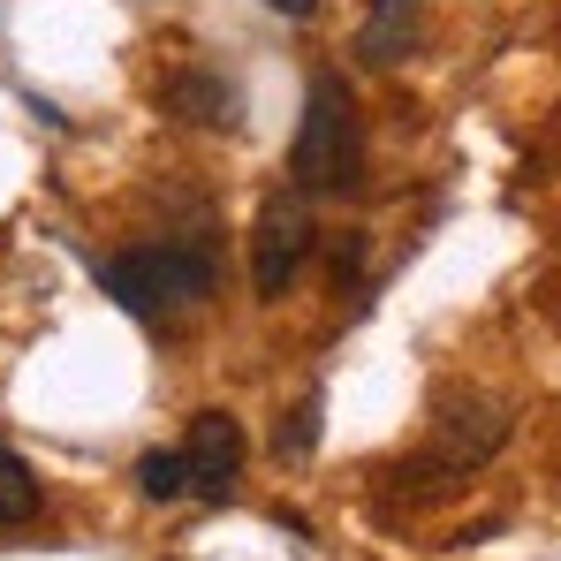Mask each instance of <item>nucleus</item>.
<instances>
[{
  "label": "nucleus",
  "mask_w": 561,
  "mask_h": 561,
  "mask_svg": "<svg viewBox=\"0 0 561 561\" xmlns=\"http://www.w3.org/2000/svg\"><path fill=\"white\" fill-rule=\"evenodd\" d=\"M266 8H274V15H288V23H311V15H319V0H266Z\"/></svg>",
  "instance_id": "nucleus-11"
},
{
  "label": "nucleus",
  "mask_w": 561,
  "mask_h": 561,
  "mask_svg": "<svg viewBox=\"0 0 561 561\" xmlns=\"http://www.w3.org/2000/svg\"><path fill=\"white\" fill-rule=\"evenodd\" d=\"M137 493H145V501H183V493H190L183 448H152V456H137Z\"/></svg>",
  "instance_id": "nucleus-8"
},
{
  "label": "nucleus",
  "mask_w": 561,
  "mask_h": 561,
  "mask_svg": "<svg viewBox=\"0 0 561 561\" xmlns=\"http://www.w3.org/2000/svg\"><path fill=\"white\" fill-rule=\"evenodd\" d=\"M99 288H106L122 311L175 327V319H190V311H205V296H213V259H205L197 243L114 251V259H99Z\"/></svg>",
  "instance_id": "nucleus-1"
},
{
  "label": "nucleus",
  "mask_w": 561,
  "mask_h": 561,
  "mask_svg": "<svg viewBox=\"0 0 561 561\" xmlns=\"http://www.w3.org/2000/svg\"><path fill=\"white\" fill-rule=\"evenodd\" d=\"M38 516V478L15 448H0V524H31Z\"/></svg>",
  "instance_id": "nucleus-9"
},
{
  "label": "nucleus",
  "mask_w": 561,
  "mask_h": 561,
  "mask_svg": "<svg viewBox=\"0 0 561 561\" xmlns=\"http://www.w3.org/2000/svg\"><path fill=\"white\" fill-rule=\"evenodd\" d=\"M183 463H190V493L228 501V485L243 470V425L228 410H197L190 417V440H183Z\"/></svg>",
  "instance_id": "nucleus-4"
},
{
  "label": "nucleus",
  "mask_w": 561,
  "mask_h": 561,
  "mask_svg": "<svg viewBox=\"0 0 561 561\" xmlns=\"http://www.w3.org/2000/svg\"><path fill=\"white\" fill-rule=\"evenodd\" d=\"M304 251H311V213L296 197H274L259 213V228H251V288L259 296H280L296 280V266H304Z\"/></svg>",
  "instance_id": "nucleus-3"
},
{
  "label": "nucleus",
  "mask_w": 561,
  "mask_h": 561,
  "mask_svg": "<svg viewBox=\"0 0 561 561\" xmlns=\"http://www.w3.org/2000/svg\"><path fill=\"white\" fill-rule=\"evenodd\" d=\"M288 175H296V190H311V197H342V190L365 183V129H357V99H350L342 77H311Z\"/></svg>",
  "instance_id": "nucleus-2"
},
{
  "label": "nucleus",
  "mask_w": 561,
  "mask_h": 561,
  "mask_svg": "<svg viewBox=\"0 0 561 561\" xmlns=\"http://www.w3.org/2000/svg\"><path fill=\"white\" fill-rule=\"evenodd\" d=\"M311 440H319V394H311V402L288 417V433H280L274 448H280V456H311Z\"/></svg>",
  "instance_id": "nucleus-10"
},
{
  "label": "nucleus",
  "mask_w": 561,
  "mask_h": 561,
  "mask_svg": "<svg viewBox=\"0 0 561 561\" xmlns=\"http://www.w3.org/2000/svg\"><path fill=\"white\" fill-rule=\"evenodd\" d=\"M417 38H425V0H373L365 31H357V54L373 69H394V61L417 54Z\"/></svg>",
  "instance_id": "nucleus-6"
},
{
  "label": "nucleus",
  "mask_w": 561,
  "mask_h": 561,
  "mask_svg": "<svg viewBox=\"0 0 561 561\" xmlns=\"http://www.w3.org/2000/svg\"><path fill=\"white\" fill-rule=\"evenodd\" d=\"M160 106H168L175 122H197V129H236V114H243L236 84H228L220 69H205V61H183V69L160 84Z\"/></svg>",
  "instance_id": "nucleus-5"
},
{
  "label": "nucleus",
  "mask_w": 561,
  "mask_h": 561,
  "mask_svg": "<svg viewBox=\"0 0 561 561\" xmlns=\"http://www.w3.org/2000/svg\"><path fill=\"white\" fill-rule=\"evenodd\" d=\"M501 440H508V417L501 410H485V402H448L440 410V463L448 470H478Z\"/></svg>",
  "instance_id": "nucleus-7"
}]
</instances>
